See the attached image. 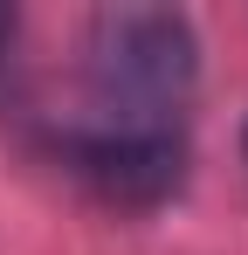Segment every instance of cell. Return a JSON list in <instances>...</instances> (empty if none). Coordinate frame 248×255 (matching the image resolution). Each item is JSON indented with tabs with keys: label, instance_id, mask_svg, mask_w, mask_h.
Returning a JSON list of instances; mask_svg holds the SVG:
<instances>
[{
	"label": "cell",
	"instance_id": "1",
	"mask_svg": "<svg viewBox=\"0 0 248 255\" xmlns=\"http://www.w3.org/2000/svg\"><path fill=\"white\" fill-rule=\"evenodd\" d=\"M83 97L48 131H179V111L200 76V35L172 7H104L83 21Z\"/></svg>",
	"mask_w": 248,
	"mask_h": 255
},
{
	"label": "cell",
	"instance_id": "2",
	"mask_svg": "<svg viewBox=\"0 0 248 255\" xmlns=\"http://www.w3.org/2000/svg\"><path fill=\"white\" fill-rule=\"evenodd\" d=\"M41 152L104 207H159L186 179L179 131H48Z\"/></svg>",
	"mask_w": 248,
	"mask_h": 255
}]
</instances>
